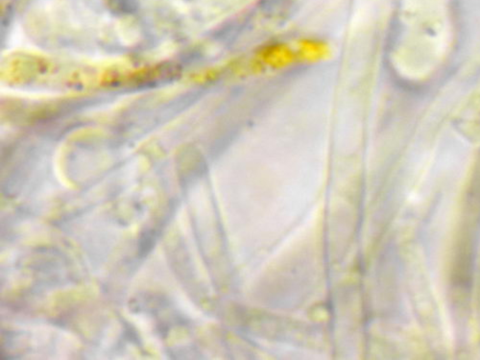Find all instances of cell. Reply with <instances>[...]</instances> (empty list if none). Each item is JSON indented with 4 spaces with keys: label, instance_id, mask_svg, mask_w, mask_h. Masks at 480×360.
Masks as SVG:
<instances>
[{
    "label": "cell",
    "instance_id": "6da1fadb",
    "mask_svg": "<svg viewBox=\"0 0 480 360\" xmlns=\"http://www.w3.org/2000/svg\"><path fill=\"white\" fill-rule=\"evenodd\" d=\"M156 242V234L152 231L143 233L138 244V254L141 257H145L152 250Z\"/></svg>",
    "mask_w": 480,
    "mask_h": 360
}]
</instances>
